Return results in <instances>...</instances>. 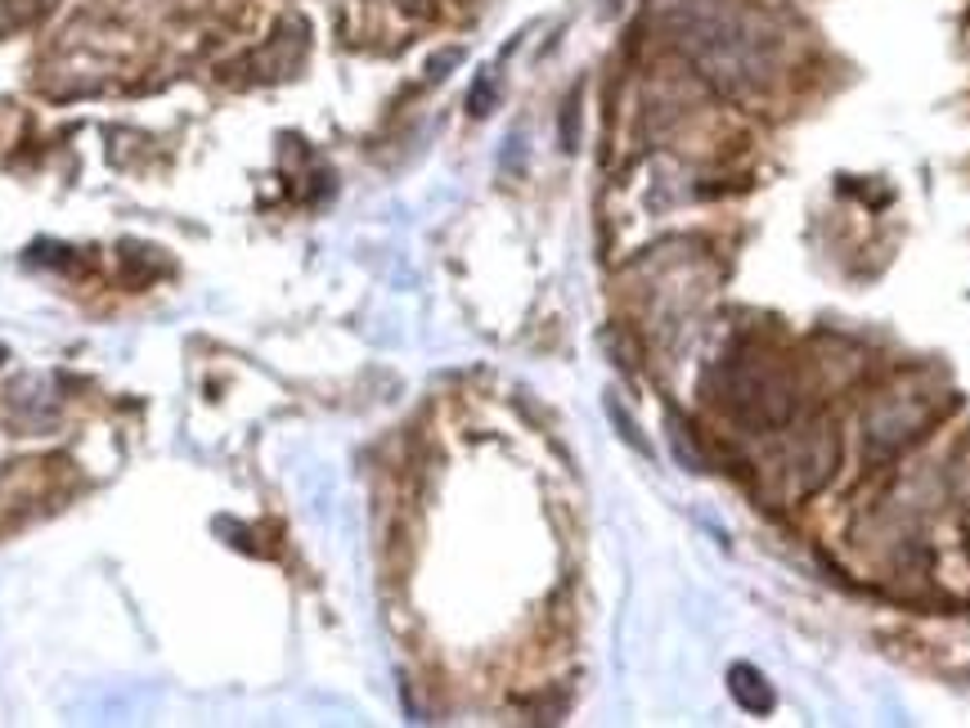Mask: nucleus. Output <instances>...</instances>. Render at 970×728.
Instances as JSON below:
<instances>
[{
    "mask_svg": "<svg viewBox=\"0 0 970 728\" xmlns=\"http://www.w3.org/2000/svg\"><path fill=\"white\" fill-rule=\"evenodd\" d=\"M0 360H5V347H0Z\"/></svg>",
    "mask_w": 970,
    "mask_h": 728,
    "instance_id": "5",
    "label": "nucleus"
},
{
    "mask_svg": "<svg viewBox=\"0 0 970 728\" xmlns=\"http://www.w3.org/2000/svg\"><path fill=\"white\" fill-rule=\"evenodd\" d=\"M728 693L745 715H768L773 711V688L755 666H732L728 670Z\"/></svg>",
    "mask_w": 970,
    "mask_h": 728,
    "instance_id": "1",
    "label": "nucleus"
},
{
    "mask_svg": "<svg viewBox=\"0 0 970 728\" xmlns=\"http://www.w3.org/2000/svg\"><path fill=\"white\" fill-rule=\"evenodd\" d=\"M575 122H580V90H571V104L562 113V149H575Z\"/></svg>",
    "mask_w": 970,
    "mask_h": 728,
    "instance_id": "4",
    "label": "nucleus"
},
{
    "mask_svg": "<svg viewBox=\"0 0 970 728\" xmlns=\"http://www.w3.org/2000/svg\"><path fill=\"white\" fill-rule=\"evenodd\" d=\"M607 414H611V423L620 427V436H625V441H629L633 450H639V454H652V446H647V441H643V436H639V427H633V423H629V414H625V410L616 405V400H607Z\"/></svg>",
    "mask_w": 970,
    "mask_h": 728,
    "instance_id": "3",
    "label": "nucleus"
},
{
    "mask_svg": "<svg viewBox=\"0 0 970 728\" xmlns=\"http://www.w3.org/2000/svg\"><path fill=\"white\" fill-rule=\"evenodd\" d=\"M490 104H495V72H481L476 86H472V95H468V113H472V118H485V113H490Z\"/></svg>",
    "mask_w": 970,
    "mask_h": 728,
    "instance_id": "2",
    "label": "nucleus"
}]
</instances>
